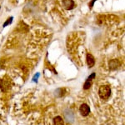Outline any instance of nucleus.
I'll return each mask as SVG.
<instances>
[{
  "mask_svg": "<svg viewBox=\"0 0 125 125\" xmlns=\"http://www.w3.org/2000/svg\"><path fill=\"white\" fill-rule=\"evenodd\" d=\"M98 95L104 100L108 99L111 95V88L108 85H102L98 90Z\"/></svg>",
  "mask_w": 125,
  "mask_h": 125,
  "instance_id": "obj_1",
  "label": "nucleus"
},
{
  "mask_svg": "<svg viewBox=\"0 0 125 125\" xmlns=\"http://www.w3.org/2000/svg\"><path fill=\"white\" fill-rule=\"evenodd\" d=\"M79 111H80V114H81L83 116L86 117V116L88 115V114H89L90 108H89V107H88V105L83 104H82V105L80 106Z\"/></svg>",
  "mask_w": 125,
  "mask_h": 125,
  "instance_id": "obj_2",
  "label": "nucleus"
},
{
  "mask_svg": "<svg viewBox=\"0 0 125 125\" xmlns=\"http://www.w3.org/2000/svg\"><path fill=\"white\" fill-rule=\"evenodd\" d=\"M62 3L63 7L68 10L73 9L74 8V6H75V3H74V2L73 0H62Z\"/></svg>",
  "mask_w": 125,
  "mask_h": 125,
  "instance_id": "obj_3",
  "label": "nucleus"
},
{
  "mask_svg": "<svg viewBox=\"0 0 125 125\" xmlns=\"http://www.w3.org/2000/svg\"><path fill=\"white\" fill-rule=\"evenodd\" d=\"M87 63H88L89 68H92L94 65V63H95V60H94V58L93 57L92 54L90 53L87 54Z\"/></svg>",
  "mask_w": 125,
  "mask_h": 125,
  "instance_id": "obj_4",
  "label": "nucleus"
},
{
  "mask_svg": "<svg viewBox=\"0 0 125 125\" xmlns=\"http://www.w3.org/2000/svg\"><path fill=\"white\" fill-rule=\"evenodd\" d=\"M53 124L54 125H64V122L61 117L58 116L53 119Z\"/></svg>",
  "mask_w": 125,
  "mask_h": 125,
  "instance_id": "obj_5",
  "label": "nucleus"
},
{
  "mask_svg": "<svg viewBox=\"0 0 125 125\" xmlns=\"http://www.w3.org/2000/svg\"><path fill=\"white\" fill-rule=\"evenodd\" d=\"M92 84V82L91 80H87V81L85 82V83H84V86H83V88L84 89H88V88H90V86H91Z\"/></svg>",
  "mask_w": 125,
  "mask_h": 125,
  "instance_id": "obj_6",
  "label": "nucleus"
},
{
  "mask_svg": "<svg viewBox=\"0 0 125 125\" xmlns=\"http://www.w3.org/2000/svg\"><path fill=\"white\" fill-rule=\"evenodd\" d=\"M13 17H10L9 19H8L7 20H6V22L4 23H3V27H6V26H8L9 24H10L13 22Z\"/></svg>",
  "mask_w": 125,
  "mask_h": 125,
  "instance_id": "obj_7",
  "label": "nucleus"
},
{
  "mask_svg": "<svg viewBox=\"0 0 125 125\" xmlns=\"http://www.w3.org/2000/svg\"><path fill=\"white\" fill-rule=\"evenodd\" d=\"M96 0H93V1H91V3H89V5H90V8H92L93 6H94V2H95Z\"/></svg>",
  "mask_w": 125,
  "mask_h": 125,
  "instance_id": "obj_8",
  "label": "nucleus"
}]
</instances>
